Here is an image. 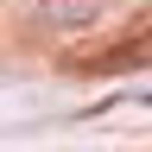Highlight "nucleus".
<instances>
[{"label":"nucleus","mask_w":152,"mask_h":152,"mask_svg":"<svg viewBox=\"0 0 152 152\" xmlns=\"http://www.w3.org/2000/svg\"><path fill=\"white\" fill-rule=\"evenodd\" d=\"M102 13H108V0H38L45 26H95Z\"/></svg>","instance_id":"f257e3e1"},{"label":"nucleus","mask_w":152,"mask_h":152,"mask_svg":"<svg viewBox=\"0 0 152 152\" xmlns=\"http://www.w3.org/2000/svg\"><path fill=\"white\" fill-rule=\"evenodd\" d=\"M121 64H152V32L140 38V45H127V51H121Z\"/></svg>","instance_id":"f03ea898"},{"label":"nucleus","mask_w":152,"mask_h":152,"mask_svg":"<svg viewBox=\"0 0 152 152\" xmlns=\"http://www.w3.org/2000/svg\"><path fill=\"white\" fill-rule=\"evenodd\" d=\"M140 102H146V108H152V89H146V95H140Z\"/></svg>","instance_id":"7ed1b4c3"}]
</instances>
